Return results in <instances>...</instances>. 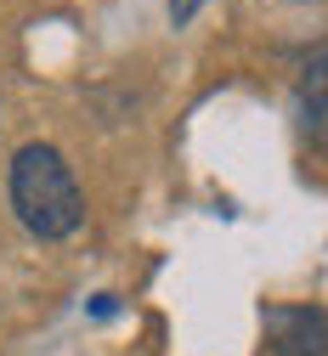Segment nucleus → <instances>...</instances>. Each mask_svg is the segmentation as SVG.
<instances>
[{
  "label": "nucleus",
  "mask_w": 328,
  "mask_h": 356,
  "mask_svg": "<svg viewBox=\"0 0 328 356\" xmlns=\"http://www.w3.org/2000/svg\"><path fill=\"white\" fill-rule=\"evenodd\" d=\"M12 209H17L23 227H29L34 238H45V243L79 232L85 193H79V181H74L68 159H63L52 142L17 147V159H12Z\"/></svg>",
  "instance_id": "f257e3e1"
},
{
  "label": "nucleus",
  "mask_w": 328,
  "mask_h": 356,
  "mask_svg": "<svg viewBox=\"0 0 328 356\" xmlns=\"http://www.w3.org/2000/svg\"><path fill=\"white\" fill-rule=\"evenodd\" d=\"M260 328L272 356H328V311L322 305H266Z\"/></svg>",
  "instance_id": "f03ea898"
},
{
  "label": "nucleus",
  "mask_w": 328,
  "mask_h": 356,
  "mask_svg": "<svg viewBox=\"0 0 328 356\" xmlns=\"http://www.w3.org/2000/svg\"><path fill=\"white\" fill-rule=\"evenodd\" d=\"M295 113H300V136L328 153V57H311L300 74V91H295Z\"/></svg>",
  "instance_id": "7ed1b4c3"
},
{
  "label": "nucleus",
  "mask_w": 328,
  "mask_h": 356,
  "mask_svg": "<svg viewBox=\"0 0 328 356\" xmlns=\"http://www.w3.org/2000/svg\"><path fill=\"white\" fill-rule=\"evenodd\" d=\"M193 12H198V0H170V17H175V23H187Z\"/></svg>",
  "instance_id": "20e7f679"
}]
</instances>
